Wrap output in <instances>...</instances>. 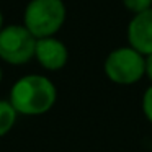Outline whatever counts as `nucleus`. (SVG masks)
Returning <instances> with one entry per match:
<instances>
[{
  "label": "nucleus",
  "mask_w": 152,
  "mask_h": 152,
  "mask_svg": "<svg viewBox=\"0 0 152 152\" xmlns=\"http://www.w3.org/2000/svg\"><path fill=\"white\" fill-rule=\"evenodd\" d=\"M57 100V88L46 75L28 74L13 83L8 102L13 105L18 115L41 116L48 113Z\"/></svg>",
  "instance_id": "obj_1"
},
{
  "label": "nucleus",
  "mask_w": 152,
  "mask_h": 152,
  "mask_svg": "<svg viewBox=\"0 0 152 152\" xmlns=\"http://www.w3.org/2000/svg\"><path fill=\"white\" fill-rule=\"evenodd\" d=\"M66 18L64 0H30L23 12V26L36 39L51 38L64 26Z\"/></svg>",
  "instance_id": "obj_2"
},
{
  "label": "nucleus",
  "mask_w": 152,
  "mask_h": 152,
  "mask_svg": "<svg viewBox=\"0 0 152 152\" xmlns=\"http://www.w3.org/2000/svg\"><path fill=\"white\" fill-rule=\"evenodd\" d=\"M106 79L116 85H132L145 77V56L131 46H119L108 53L103 62Z\"/></svg>",
  "instance_id": "obj_3"
},
{
  "label": "nucleus",
  "mask_w": 152,
  "mask_h": 152,
  "mask_svg": "<svg viewBox=\"0 0 152 152\" xmlns=\"http://www.w3.org/2000/svg\"><path fill=\"white\" fill-rule=\"evenodd\" d=\"M36 38L23 25H8L0 31V59L10 66H23L34 59Z\"/></svg>",
  "instance_id": "obj_4"
},
{
  "label": "nucleus",
  "mask_w": 152,
  "mask_h": 152,
  "mask_svg": "<svg viewBox=\"0 0 152 152\" xmlns=\"http://www.w3.org/2000/svg\"><path fill=\"white\" fill-rule=\"evenodd\" d=\"M126 34L128 46L142 56L152 54V8L132 15L126 28Z\"/></svg>",
  "instance_id": "obj_5"
},
{
  "label": "nucleus",
  "mask_w": 152,
  "mask_h": 152,
  "mask_svg": "<svg viewBox=\"0 0 152 152\" xmlns=\"http://www.w3.org/2000/svg\"><path fill=\"white\" fill-rule=\"evenodd\" d=\"M34 59L43 69L54 72V70H61L62 67H66L69 61V51L66 44L56 36L41 38L36 41Z\"/></svg>",
  "instance_id": "obj_6"
},
{
  "label": "nucleus",
  "mask_w": 152,
  "mask_h": 152,
  "mask_svg": "<svg viewBox=\"0 0 152 152\" xmlns=\"http://www.w3.org/2000/svg\"><path fill=\"white\" fill-rule=\"evenodd\" d=\"M18 113L8 100H0V137L13 129Z\"/></svg>",
  "instance_id": "obj_7"
},
{
  "label": "nucleus",
  "mask_w": 152,
  "mask_h": 152,
  "mask_svg": "<svg viewBox=\"0 0 152 152\" xmlns=\"http://www.w3.org/2000/svg\"><path fill=\"white\" fill-rule=\"evenodd\" d=\"M121 2L126 10H129L132 15L152 8V0H121Z\"/></svg>",
  "instance_id": "obj_8"
},
{
  "label": "nucleus",
  "mask_w": 152,
  "mask_h": 152,
  "mask_svg": "<svg viewBox=\"0 0 152 152\" xmlns=\"http://www.w3.org/2000/svg\"><path fill=\"white\" fill-rule=\"evenodd\" d=\"M141 106H142V113H144L145 119L152 124V85L147 87L145 92L142 93Z\"/></svg>",
  "instance_id": "obj_9"
},
{
  "label": "nucleus",
  "mask_w": 152,
  "mask_h": 152,
  "mask_svg": "<svg viewBox=\"0 0 152 152\" xmlns=\"http://www.w3.org/2000/svg\"><path fill=\"white\" fill-rule=\"evenodd\" d=\"M145 77L149 79V82L152 85V54L145 56Z\"/></svg>",
  "instance_id": "obj_10"
},
{
  "label": "nucleus",
  "mask_w": 152,
  "mask_h": 152,
  "mask_svg": "<svg viewBox=\"0 0 152 152\" xmlns=\"http://www.w3.org/2000/svg\"><path fill=\"white\" fill-rule=\"evenodd\" d=\"M2 28H4V13L0 10V31H2Z\"/></svg>",
  "instance_id": "obj_11"
},
{
  "label": "nucleus",
  "mask_w": 152,
  "mask_h": 152,
  "mask_svg": "<svg viewBox=\"0 0 152 152\" xmlns=\"http://www.w3.org/2000/svg\"><path fill=\"white\" fill-rule=\"evenodd\" d=\"M2 80H4V69L0 67V83H2Z\"/></svg>",
  "instance_id": "obj_12"
}]
</instances>
